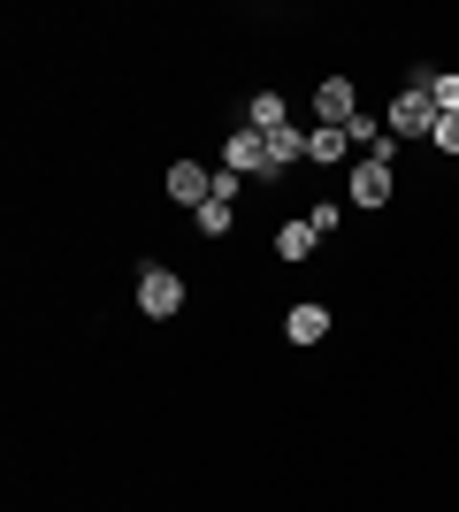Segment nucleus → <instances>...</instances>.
Segmentation results:
<instances>
[{
  "label": "nucleus",
  "instance_id": "1",
  "mask_svg": "<svg viewBox=\"0 0 459 512\" xmlns=\"http://www.w3.org/2000/svg\"><path fill=\"white\" fill-rule=\"evenodd\" d=\"M429 85H437V69H414V77L391 92V107H383V123H391L398 146H406V138L429 146V130H437V92H429Z\"/></svg>",
  "mask_w": 459,
  "mask_h": 512
},
{
  "label": "nucleus",
  "instance_id": "2",
  "mask_svg": "<svg viewBox=\"0 0 459 512\" xmlns=\"http://www.w3.org/2000/svg\"><path fill=\"white\" fill-rule=\"evenodd\" d=\"M138 314L146 321H176L184 314V276L161 260H138Z\"/></svg>",
  "mask_w": 459,
  "mask_h": 512
},
{
  "label": "nucleus",
  "instance_id": "3",
  "mask_svg": "<svg viewBox=\"0 0 459 512\" xmlns=\"http://www.w3.org/2000/svg\"><path fill=\"white\" fill-rule=\"evenodd\" d=\"M222 169L230 176H245V184H253V176H261V184H276V161H268V138L261 130H230V138H222Z\"/></svg>",
  "mask_w": 459,
  "mask_h": 512
},
{
  "label": "nucleus",
  "instance_id": "4",
  "mask_svg": "<svg viewBox=\"0 0 459 512\" xmlns=\"http://www.w3.org/2000/svg\"><path fill=\"white\" fill-rule=\"evenodd\" d=\"M398 199V176H391V161H352V176H345V207H368V214H383Z\"/></svg>",
  "mask_w": 459,
  "mask_h": 512
},
{
  "label": "nucleus",
  "instance_id": "5",
  "mask_svg": "<svg viewBox=\"0 0 459 512\" xmlns=\"http://www.w3.org/2000/svg\"><path fill=\"white\" fill-rule=\"evenodd\" d=\"M161 184H169L176 207H192V214L215 199V169H207V161H169V176H161Z\"/></svg>",
  "mask_w": 459,
  "mask_h": 512
},
{
  "label": "nucleus",
  "instance_id": "6",
  "mask_svg": "<svg viewBox=\"0 0 459 512\" xmlns=\"http://www.w3.org/2000/svg\"><path fill=\"white\" fill-rule=\"evenodd\" d=\"M352 115H360V85H352V77H322V85H314V123L345 130Z\"/></svg>",
  "mask_w": 459,
  "mask_h": 512
},
{
  "label": "nucleus",
  "instance_id": "7",
  "mask_svg": "<svg viewBox=\"0 0 459 512\" xmlns=\"http://www.w3.org/2000/svg\"><path fill=\"white\" fill-rule=\"evenodd\" d=\"M299 115H291V100L276 85H261L253 100H245V130H261V138H276V130H291Z\"/></svg>",
  "mask_w": 459,
  "mask_h": 512
},
{
  "label": "nucleus",
  "instance_id": "8",
  "mask_svg": "<svg viewBox=\"0 0 459 512\" xmlns=\"http://www.w3.org/2000/svg\"><path fill=\"white\" fill-rule=\"evenodd\" d=\"M284 337H291V344H322V337H329V306H322V299H299V306L284 314Z\"/></svg>",
  "mask_w": 459,
  "mask_h": 512
},
{
  "label": "nucleus",
  "instance_id": "9",
  "mask_svg": "<svg viewBox=\"0 0 459 512\" xmlns=\"http://www.w3.org/2000/svg\"><path fill=\"white\" fill-rule=\"evenodd\" d=\"M345 153H352V138H345V130H329V123H306V161H314V169H337Z\"/></svg>",
  "mask_w": 459,
  "mask_h": 512
},
{
  "label": "nucleus",
  "instance_id": "10",
  "mask_svg": "<svg viewBox=\"0 0 459 512\" xmlns=\"http://www.w3.org/2000/svg\"><path fill=\"white\" fill-rule=\"evenodd\" d=\"M314 245H322V237H314V222H284V230H276V260H284V268H299V260H314Z\"/></svg>",
  "mask_w": 459,
  "mask_h": 512
},
{
  "label": "nucleus",
  "instance_id": "11",
  "mask_svg": "<svg viewBox=\"0 0 459 512\" xmlns=\"http://www.w3.org/2000/svg\"><path fill=\"white\" fill-rule=\"evenodd\" d=\"M268 161H276V169H299V161H306V123L276 130V138H268Z\"/></svg>",
  "mask_w": 459,
  "mask_h": 512
},
{
  "label": "nucleus",
  "instance_id": "12",
  "mask_svg": "<svg viewBox=\"0 0 459 512\" xmlns=\"http://www.w3.org/2000/svg\"><path fill=\"white\" fill-rule=\"evenodd\" d=\"M192 222H199V237H230V222H238V199H207Z\"/></svg>",
  "mask_w": 459,
  "mask_h": 512
},
{
  "label": "nucleus",
  "instance_id": "13",
  "mask_svg": "<svg viewBox=\"0 0 459 512\" xmlns=\"http://www.w3.org/2000/svg\"><path fill=\"white\" fill-rule=\"evenodd\" d=\"M429 146H437L444 161H459V115H437V130H429Z\"/></svg>",
  "mask_w": 459,
  "mask_h": 512
},
{
  "label": "nucleus",
  "instance_id": "14",
  "mask_svg": "<svg viewBox=\"0 0 459 512\" xmlns=\"http://www.w3.org/2000/svg\"><path fill=\"white\" fill-rule=\"evenodd\" d=\"M429 92H437V115H459V69H437Z\"/></svg>",
  "mask_w": 459,
  "mask_h": 512
},
{
  "label": "nucleus",
  "instance_id": "15",
  "mask_svg": "<svg viewBox=\"0 0 459 512\" xmlns=\"http://www.w3.org/2000/svg\"><path fill=\"white\" fill-rule=\"evenodd\" d=\"M306 222H314V237H329L337 222H345V207H337V199H314V207H306Z\"/></svg>",
  "mask_w": 459,
  "mask_h": 512
}]
</instances>
